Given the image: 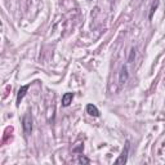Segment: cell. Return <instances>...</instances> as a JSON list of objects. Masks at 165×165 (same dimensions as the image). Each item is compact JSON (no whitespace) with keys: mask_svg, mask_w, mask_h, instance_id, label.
Masks as SVG:
<instances>
[{"mask_svg":"<svg viewBox=\"0 0 165 165\" xmlns=\"http://www.w3.org/2000/svg\"><path fill=\"white\" fill-rule=\"evenodd\" d=\"M22 126H23V132L26 135H30L32 132V119L30 114H26L22 119Z\"/></svg>","mask_w":165,"mask_h":165,"instance_id":"1","label":"cell"},{"mask_svg":"<svg viewBox=\"0 0 165 165\" xmlns=\"http://www.w3.org/2000/svg\"><path fill=\"white\" fill-rule=\"evenodd\" d=\"M129 147H130V143H129V141H126L125 147H124V150H123V153H121L120 157L115 161V164H125L126 163V160H128V153H129Z\"/></svg>","mask_w":165,"mask_h":165,"instance_id":"2","label":"cell"},{"mask_svg":"<svg viewBox=\"0 0 165 165\" xmlns=\"http://www.w3.org/2000/svg\"><path fill=\"white\" fill-rule=\"evenodd\" d=\"M28 88H30V85H23V86H21V89L18 90V94H17V106L21 105V101L23 99V97L26 95V93H27Z\"/></svg>","mask_w":165,"mask_h":165,"instance_id":"3","label":"cell"},{"mask_svg":"<svg viewBox=\"0 0 165 165\" xmlns=\"http://www.w3.org/2000/svg\"><path fill=\"white\" fill-rule=\"evenodd\" d=\"M72 99H74V93H71V92H68V93H65L62 95V105L65 107L70 106V103L72 102Z\"/></svg>","mask_w":165,"mask_h":165,"instance_id":"4","label":"cell"},{"mask_svg":"<svg viewBox=\"0 0 165 165\" xmlns=\"http://www.w3.org/2000/svg\"><path fill=\"white\" fill-rule=\"evenodd\" d=\"M86 112H88L90 116H94V117L99 116V111H98V108L94 105H92V103H89V105L86 106Z\"/></svg>","mask_w":165,"mask_h":165,"instance_id":"5","label":"cell"},{"mask_svg":"<svg viewBox=\"0 0 165 165\" xmlns=\"http://www.w3.org/2000/svg\"><path fill=\"white\" fill-rule=\"evenodd\" d=\"M126 80H128V68H126V66H123L120 72V84H124Z\"/></svg>","mask_w":165,"mask_h":165,"instance_id":"6","label":"cell"},{"mask_svg":"<svg viewBox=\"0 0 165 165\" xmlns=\"http://www.w3.org/2000/svg\"><path fill=\"white\" fill-rule=\"evenodd\" d=\"M157 5H159V1H155V4H152V7H151V10H150V16H148V18H150V19L152 18V16H153V13H155L156 8H157Z\"/></svg>","mask_w":165,"mask_h":165,"instance_id":"7","label":"cell"},{"mask_svg":"<svg viewBox=\"0 0 165 165\" xmlns=\"http://www.w3.org/2000/svg\"><path fill=\"white\" fill-rule=\"evenodd\" d=\"M134 58H135V49L133 48V49H132V52H130L129 58H128V62H129V63H132V62H133V59H134Z\"/></svg>","mask_w":165,"mask_h":165,"instance_id":"8","label":"cell"},{"mask_svg":"<svg viewBox=\"0 0 165 165\" xmlns=\"http://www.w3.org/2000/svg\"><path fill=\"white\" fill-rule=\"evenodd\" d=\"M79 163L80 164H89V160L86 157H84V156H80V157H79Z\"/></svg>","mask_w":165,"mask_h":165,"instance_id":"9","label":"cell"}]
</instances>
